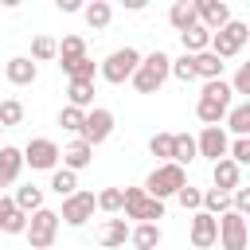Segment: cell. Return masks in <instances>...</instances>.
<instances>
[{
    "mask_svg": "<svg viewBox=\"0 0 250 250\" xmlns=\"http://www.w3.org/2000/svg\"><path fill=\"white\" fill-rule=\"evenodd\" d=\"M230 102H234V94H230V82H227V78L203 82V94H199V102H195V117H199L203 125H219V121L227 117Z\"/></svg>",
    "mask_w": 250,
    "mask_h": 250,
    "instance_id": "6da1fadb",
    "label": "cell"
},
{
    "mask_svg": "<svg viewBox=\"0 0 250 250\" xmlns=\"http://www.w3.org/2000/svg\"><path fill=\"white\" fill-rule=\"evenodd\" d=\"M168 66H172V59L164 55V51H152V55H145L141 59V66L133 70V86H137V94H156L164 82H168Z\"/></svg>",
    "mask_w": 250,
    "mask_h": 250,
    "instance_id": "7a4b0ae2",
    "label": "cell"
},
{
    "mask_svg": "<svg viewBox=\"0 0 250 250\" xmlns=\"http://www.w3.org/2000/svg\"><path fill=\"white\" fill-rule=\"evenodd\" d=\"M188 184V172L180 168V164H156L152 172H148V180H145V195H152V199H168V195H176L180 188Z\"/></svg>",
    "mask_w": 250,
    "mask_h": 250,
    "instance_id": "3957f363",
    "label": "cell"
},
{
    "mask_svg": "<svg viewBox=\"0 0 250 250\" xmlns=\"http://www.w3.org/2000/svg\"><path fill=\"white\" fill-rule=\"evenodd\" d=\"M121 211H125V219H137V223L164 219V203L145 195V188H121Z\"/></svg>",
    "mask_w": 250,
    "mask_h": 250,
    "instance_id": "277c9868",
    "label": "cell"
},
{
    "mask_svg": "<svg viewBox=\"0 0 250 250\" xmlns=\"http://www.w3.org/2000/svg\"><path fill=\"white\" fill-rule=\"evenodd\" d=\"M246 43H250V27H246L242 20H230L223 31H215V35H211L207 51H211L215 59H223V62H227V59H234V55H238Z\"/></svg>",
    "mask_w": 250,
    "mask_h": 250,
    "instance_id": "5b68a950",
    "label": "cell"
},
{
    "mask_svg": "<svg viewBox=\"0 0 250 250\" xmlns=\"http://www.w3.org/2000/svg\"><path fill=\"white\" fill-rule=\"evenodd\" d=\"M27 242H31V250H51L55 246V234H59V211H51V207H39V211H31L27 215Z\"/></svg>",
    "mask_w": 250,
    "mask_h": 250,
    "instance_id": "8992f818",
    "label": "cell"
},
{
    "mask_svg": "<svg viewBox=\"0 0 250 250\" xmlns=\"http://www.w3.org/2000/svg\"><path fill=\"white\" fill-rule=\"evenodd\" d=\"M141 66V55L133 51V47H117L105 62H102V78L109 82V86H121V82H129L133 78V70Z\"/></svg>",
    "mask_w": 250,
    "mask_h": 250,
    "instance_id": "52a82bcc",
    "label": "cell"
},
{
    "mask_svg": "<svg viewBox=\"0 0 250 250\" xmlns=\"http://www.w3.org/2000/svg\"><path fill=\"white\" fill-rule=\"evenodd\" d=\"M94 211H98L94 191H74V195H66V199H62L59 223H66V227H86V223L94 219Z\"/></svg>",
    "mask_w": 250,
    "mask_h": 250,
    "instance_id": "ba28073f",
    "label": "cell"
},
{
    "mask_svg": "<svg viewBox=\"0 0 250 250\" xmlns=\"http://www.w3.org/2000/svg\"><path fill=\"white\" fill-rule=\"evenodd\" d=\"M109 133H113V113H109V109H102V105L86 109V117H82V129H78V141H86V145L94 148V145H102Z\"/></svg>",
    "mask_w": 250,
    "mask_h": 250,
    "instance_id": "9c48e42d",
    "label": "cell"
},
{
    "mask_svg": "<svg viewBox=\"0 0 250 250\" xmlns=\"http://www.w3.org/2000/svg\"><path fill=\"white\" fill-rule=\"evenodd\" d=\"M20 152H23V164H31L39 172H55V164H59V145L51 137H31Z\"/></svg>",
    "mask_w": 250,
    "mask_h": 250,
    "instance_id": "30bf717a",
    "label": "cell"
},
{
    "mask_svg": "<svg viewBox=\"0 0 250 250\" xmlns=\"http://www.w3.org/2000/svg\"><path fill=\"white\" fill-rule=\"evenodd\" d=\"M246 238H250V227L242 215H234V211L219 215V246L223 250H246Z\"/></svg>",
    "mask_w": 250,
    "mask_h": 250,
    "instance_id": "8fae6325",
    "label": "cell"
},
{
    "mask_svg": "<svg viewBox=\"0 0 250 250\" xmlns=\"http://www.w3.org/2000/svg\"><path fill=\"white\" fill-rule=\"evenodd\" d=\"M195 16H199V27H207L215 35L230 23V4L227 0H195Z\"/></svg>",
    "mask_w": 250,
    "mask_h": 250,
    "instance_id": "7c38bea8",
    "label": "cell"
},
{
    "mask_svg": "<svg viewBox=\"0 0 250 250\" xmlns=\"http://www.w3.org/2000/svg\"><path fill=\"white\" fill-rule=\"evenodd\" d=\"M227 145H230V141H227L223 125H203V133L195 137V152H199V156H207L211 164L227 156Z\"/></svg>",
    "mask_w": 250,
    "mask_h": 250,
    "instance_id": "4fadbf2b",
    "label": "cell"
},
{
    "mask_svg": "<svg viewBox=\"0 0 250 250\" xmlns=\"http://www.w3.org/2000/svg\"><path fill=\"white\" fill-rule=\"evenodd\" d=\"M219 242V219L207 215V211H195L191 215V246L195 250H211Z\"/></svg>",
    "mask_w": 250,
    "mask_h": 250,
    "instance_id": "5bb4252c",
    "label": "cell"
},
{
    "mask_svg": "<svg viewBox=\"0 0 250 250\" xmlns=\"http://www.w3.org/2000/svg\"><path fill=\"white\" fill-rule=\"evenodd\" d=\"M59 160H62V168H66V172H74V176H78L82 168H90V160H94V148H90L86 141H78V137H74L66 148H59Z\"/></svg>",
    "mask_w": 250,
    "mask_h": 250,
    "instance_id": "9a60e30c",
    "label": "cell"
},
{
    "mask_svg": "<svg viewBox=\"0 0 250 250\" xmlns=\"http://www.w3.org/2000/svg\"><path fill=\"white\" fill-rule=\"evenodd\" d=\"M4 78H8L12 86H31V82L39 78V66H35L27 55H16V59L4 62Z\"/></svg>",
    "mask_w": 250,
    "mask_h": 250,
    "instance_id": "2e32d148",
    "label": "cell"
},
{
    "mask_svg": "<svg viewBox=\"0 0 250 250\" xmlns=\"http://www.w3.org/2000/svg\"><path fill=\"white\" fill-rule=\"evenodd\" d=\"M211 180H215V191H227V195H230V191L242 184V168H238L234 160H227V156H223V160H215V164H211Z\"/></svg>",
    "mask_w": 250,
    "mask_h": 250,
    "instance_id": "e0dca14e",
    "label": "cell"
},
{
    "mask_svg": "<svg viewBox=\"0 0 250 250\" xmlns=\"http://www.w3.org/2000/svg\"><path fill=\"white\" fill-rule=\"evenodd\" d=\"M23 172V152L16 145H4L0 148V188H12Z\"/></svg>",
    "mask_w": 250,
    "mask_h": 250,
    "instance_id": "ac0fdd59",
    "label": "cell"
},
{
    "mask_svg": "<svg viewBox=\"0 0 250 250\" xmlns=\"http://www.w3.org/2000/svg\"><path fill=\"white\" fill-rule=\"evenodd\" d=\"M0 230L4 234H23L27 230V215L12 203V195H0Z\"/></svg>",
    "mask_w": 250,
    "mask_h": 250,
    "instance_id": "d6986e66",
    "label": "cell"
},
{
    "mask_svg": "<svg viewBox=\"0 0 250 250\" xmlns=\"http://www.w3.org/2000/svg\"><path fill=\"white\" fill-rule=\"evenodd\" d=\"M191 70H195V78H203V82H215V78H223L227 62H223V59H215L211 51H199V55H191Z\"/></svg>",
    "mask_w": 250,
    "mask_h": 250,
    "instance_id": "ffe728a7",
    "label": "cell"
},
{
    "mask_svg": "<svg viewBox=\"0 0 250 250\" xmlns=\"http://www.w3.org/2000/svg\"><path fill=\"white\" fill-rule=\"evenodd\" d=\"M168 23L184 35L188 27H195L199 23V16H195V0H176L172 8H168Z\"/></svg>",
    "mask_w": 250,
    "mask_h": 250,
    "instance_id": "44dd1931",
    "label": "cell"
},
{
    "mask_svg": "<svg viewBox=\"0 0 250 250\" xmlns=\"http://www.w3.org/2000/svg\"><path fill=\"white\" fill-rule=\"evenodd\" d=\"M98 242H102L105 250L125 246V242H129V223H125V219H105L102 230H98Z\"/></svg>",
    "mask_w": 250,
    "mask_h": 250,
    "instance_id": "7402d4cb",
    "label": "cell"
},
{
    "mask_svg": "<svg viewBox=\"0 0 250 250\" xmlns=\"http://www.w3.org/2000/svg\"><path fill=\"white\" fill-rule=\"evenodd\" d=\"M160 223H137V227H129V242L137 246V250H156L160 246Z\"/></svg>",
    "mask_w": 250,
    "mask_h": 250,
    "instance_id": "603a6c76",
    "label": "cell"
},
{
    "mask_svg": "<svg viewBox=\"0 0 250 250\" xmlns=\"http://www.w3.org/2000/svg\"><path fill=\"white\" fill-rule=\"evenodd\" d=\"M66 105H74V109H94V82H78V78H70V86H66Z\"/></svg>",
    "mask_w": 250,
    "mask_h": 250,
    "instance_id": "cb8c5ba5",
    "label": "cell"
},
{
    "mask_svg": "<svg viewBox=\"0 0 250 250\" xmlns=\"http://www.w3.org/2000/svg\"><path fill=\"white\" fill-rule=\"evenodd\" d=\"M199 152H195V137L191 133H172V164H191Z\"/></svg>",
    "mask_w": 250,
    "mask_h": 250,
    "instance_id": "d4e9b609",
    "label": "cell"
},
{
    "mask_svg": "<svg viewBox=\"0 0 250 250\" xmlns=\"http://www.w3.org/2000/svg\"><path fill=\"white\" fill-rule=\"evenodd\" d=\"M227 129L234 137H250V102H238L227 109Z\"/></svg>",
    "mask_w": 250,
    "mask_h": 250,
    "instance_id": "484cf974",
    "label": "cell"
},
{
    "mask_svg": "<svg viewBox=\"0 0 250 250\" xmlns=\"http://www.w3.org/2000/svg\"><path fill=\"white\" fill-rule=\"evenodd\" d=\"M12 203H16L23 215H31V211H39V207H43V188H35V184H23V188H16Z\"/></svg>",
    "mask_w": 250,
    "mask_h": 250,
    "instance_id": "4316f807",
    "label": "cell"
},
{
    "mask_svg": "<svg viewBox=\"0 0 250 250\" xmlns=\"http://www.w3.org/2000/svg\"><path fill=\"white\" fill-rule=\"evenodd\" d=\"M82 16H86V23H90L94 31H102V27H109L113 8H109L105 0H94V4H82Z\"/></svg>",
    "mask_w": 250,
    "mask_h": 250,
    "instance_id": "83f0119b",
    "label": "cell"
},
{
    "mask_svg": "<svg viewBox=\"0 0 250 250\" xmlns=\"http://www.w3.org/2000/svg\"><path fill=\"white\" fill-rule=\"evenodd\" d=\"M180 43H184V55H199V51H207V43H211V31L207 27H188L184 35H180Z\"/></svg>",
    "mask_w": 250,
    "mask_h": 250,
    "instance_id": "f1b7e54d",
    "label": "cell"
},
{
    "mask_svg": "<svg viewBox=\"0 0 250 250\" xmlns=\"http://www.w3.org/2000/svg\"><path fill=\"white\" fill-rule=\"evenodd\" d=\"M199 211H207V215H215V219H219V215H227V211H230V195H227V191L207 188V191H203V199H199Z\"/></svg>",
    "mask_w": 250,
    "mask_h": 250,
    "instance_id": "f546056e",
    "label": "cell"
},
{
    "mask_svg": "<svg viewBox=\"0 0 250 250\" xmlns=\"http://www.w3.org/2000/svg\"><path fill=\"white\" fill-rule=\"evenodd\" d=\"M31 62H47V59H59V39H51V35H35L31 39V55H27Z\"/></svg>",
    "mask_w": 250,
    "mask_h": 250,
    "instance_id": "4dcf8cb0",
    "label": "cell"
},
{
    "mask_svg": "<svg viewBox=\"0 0 250 250\" xmlns=\"http://www.w3.org/2000/svg\"><path fill=\"white\" fill-rule=\"evenodd\" d=\"M51 191H55L59 199L74 195V191H78V176H74V172H66V168H55V172H51Z\"/></svg>",
    "mask_w": 250,
    "mask_h": 250,
    "instance_id": "1f68e13d",
    "label": "cell"
},
{
    "mask_svg": "<svg viewBox=\"0 0 250 250\" xmlns=\"http://www.w3.org/2000/svg\"><path fill=\"white\" fill-rule=\"evenodd\" d=\"M74 59H86V39H82V35H62V43H59V62H74Z\"/></svg>",
    "mask_w": 250,
    "mask_h": 250,
    "instance_id": "d6a6232c",
    "label": "cell"
},
{
    "mask_svg": "<svg viewBox=\"0 0 250 250\" xmlns=\"http://www.w3.org/2000/svg\"><path fill=\"white\" fill-rule=\"evenodd\" d=\"M148 152H152L160 164H172V133H152V137H148Z\"/></svg>",
    "mask_w": 250,
    "mask_h": 250,
    "instance_id": "836d02e7",
    "label": "cell"
},
{
    "mask_svg": "<svg viewBox=\"0 0 250 250\" xmlns=\"http://www.w3.org/2000/svg\"><path fill=\"white\" fill-rule=\"evenodd\" d=\"M20 121H23V102H20V98H4V102H0V125L12 129V125H20Z\"/></svg>",
    "mask_w": 250,
    "mask_h": 250,
    "instance_id": "e575fe53",
    "label": "cell"
},
{
    "mask_svg": "<svg viewBox=\"0 0 250 250\" xmlns=\"http://www.w3.org/2000/svg\"><path fill=\"white\" fill-rule=\"evenodd\" d=\"M59 66H62L70 78H78V82H94V70H98L90 59H74V62H59Z\"/></svg>",
    "mask_w": 250,
    "mask_h": 250,
    "instance_id": "d590c367",
    "label": "cell"
},
{
    "mask_svg": "<svg viewBox=\"0 0 250 250\" xmlns=\"http://www.w3.org/2000/svg\"><path fill=\"white\" fill-rule=\"evenodd\" d=\"M94 203H98V211L117 215V211H121V188H105V191H98V195H94Z\"/></svg>",
    "mask_w": 250,
    "mask_h": 250,
    "instance_id": "8d00e7d4",
    "label": "cell"
},
{
    "mask_svg": "<svg viewBox=\"0 0 250 250\" xmlns=\"http://www.w3.org/2000/svg\"><path fill=\"white\" fill-rule=\"evenodd\" d=\"M227 160H234L238 168L250 164V137H234V141L227 145Z\"/></svg>",
    "mask_w": 250,
    "mask_h": 250,
    "instance_id": "74e56055",
    "label": "cell"
},
{
    "mask_svg": "<svg viewBox=\"0 0 250 250\" xmlns=\"http://www.w3.org/2000/svg\"><path fill=\"white\" fill-rule=\"evenodd\" d=\"M168 78H180V82H195V70H191V55H180V59H172V66H168Z\"/></svg>",
    "mask_w": 250,
    "mask_h": 250,
    "instance_id": "f35d334b",
    "label": "cell"
},
{
    "mask_svg": "<svg viewBox=\"0 0 250 250\" xmlns=\"http://www.w3.org/2000/svg\"><path fill=\"white\" fill-rule=\"evenodd\" d=\"M199 199H203V191H199V188H191V184H184V188L176 191V203H180L184 211H191V215L199 211Z\"/></svg>",
    "mask_w": 250,
    "mask_h": 250,
    "instance_id": "ab89813d",
    "label": "cell"
},
{
    "mask_svg": "<svg viewBox=\"0 0 250 250\" xmlns=\"http://www.w3.org/2000/svg\"><path fill=\"white\" fill-rule=\"evenodd\" d=\"M82 117H86V113H82V109H74V105H62V109H59V125H62V129H70V133H78V129H82Z\"/></svg>",
    "mask_w": 250,
    "mask_h": 250,
    "instance_id": "60d3db41",
    "label": "cell"
},
{
    "mask_svg": "<svg viewBox=\"0 0 250 250\" xmlns=\"http://www.w3.org/2000/svg\"><path fill=\"white\" fill-rule=\"evenodd\" d=\"M230 211H234V215H242V219L250 215V188H242V184H238V188L230 191Z\"/></svg>",
    "mask_w": 250,
    "mask_h": 250,
    "instance_id": "b9f144b4",
    "label": "cell"
},
{
    "mask_svg": "<svg viewBox=\"0 0 250 250\" xmlns=\"http://www.w3.org/2000/svg\"><path fill=\"white\" fill-rule=\"evenodd\" d=\"M230 94H250V62L238 66V74H234V82H230Z\"/></svg>",
    "mask_w": 250,
    "mask_h": 250,
    "instance_id": "7bdbcfd3",
    "label": "cell"
},
{
    "mask_svg": "<svg viewBox=\"0 0 250 250\" xmlns=\"http://www.w3.org/2000/svg\"><path fill=\"white\" fill-rule=\"evenodd\" d=\"M55 8H59V12H82V4H78V0H59Z\"/></svg>",
    "mask_w": 250,
    "mask_h": 250,
    "instance_id": "ee69618b",
    "label": "cell"
},
{
    "mask_svg": "<svg viewBox=\"0 0 250 250\" xmlns=\"http://www.w3.org/2000/svg\"><path fill=\"white\" fill-rule=\"evenodd\" d=\"M0 133H4V125H0Z\"/></svg>",
    "mask_w": 250,
    "mask_h": 250,
    "instance_id": "f6af8a7d",
    "label": "cell"
}]
</instances>
